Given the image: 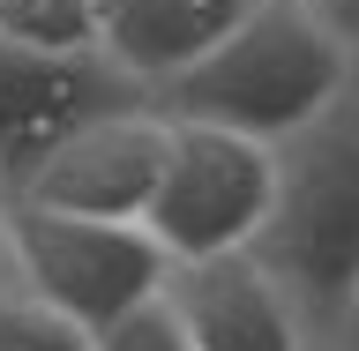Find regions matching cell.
Instances as JSON below:
<instances>
[{
  "label": "cell",
  "mask_w": 359,
  "mask_h": 351,
  "mask_svg": "<svg viewBox=\"0 0 359 351\" xmlns=\"http://www.w3.org/2000/svg\"><path fill=\"white\" fill-rule=\"evenodd\" d=\"M165 299H172L195 351H322L307 336V322H299V307L277 291V277L255 254L180 262Z\"/></svg>",
  "instance_id": "obj_7"
},
{
  "label": "cell",
  "mask_w": 359,
  "mask_h": 351,
  "mask_svg": "<svg viewBox=\"0 0 359 351\" xmlns=\"http://www.w3.org/2000/svg\"><path fill=\"white\" fill-rule=\"evenodd\" d=\"M8 209V247H15V284L75 322L83 336H105L135 307H150L172 284V254L150 240V224H90V217H53V209Z\"/></svg>",
  "instance_id": "obj_3"
},
{
  "label": "cell",
  "mask_w": 359,
  "mask_h": 351,
  "mask_svg": "<svg viewBox=\"0 0 359 351\" xmlns=\"http://www.w3.org/2000/svg\"><path fill=\"white\" fill-rule=\"evenodd\" d=\"M0 291H15V247H8V209H0Z\"/></svg>",
  "instance_id": "obj_14"
},
{
  "label": "cell",
  "mask_w": 359,
  "mask_h": 351,
  "mask_svg": "<svg viewBox=\"0 0 359 351\" xmlns=\"http://www.w3.org/2000/svg\"><path fill=\"white\" fill-rule=\"evenodd\" d=\"M322 22H330L337 38H344V45L359 53V0H322Z\"/></svg>",
  "instance_id": "obj_12"
},
{
  "label": "cell",
  "mask_w": 359,
  "mask_h": 351,
  "mask_svg": "<svg viewBox=\"0 0 359 351\" xmlns=\"http://www.w3.org/2000/svg\"><path fill=\"white\" fill-rule=\"evenodd\" d=\"M322 351H359V291H352V307H344V322H337V336Z\"/></svg>",
  "instance_id": "obj_13"
},
{
  "label": "cell",
  "mask_w": 359,
  "mask_h": 351,
  "mask_svg": "<svg viewBox=\"0 0 359 351\" xmlns=\"http://www.w3.org/2000/svg\"><path fill=\"white\" fill-rule=\"evenodd\" d=\"M128 105H150V90H135L112 60H53V53L0 45V195L45 150Z\"/></svg>",
  "instance_id": "obj_6"
},
{
  "label": "cell",
  "mask_w": 359,
  "mask_h": 351,
  "mask_svg": "<svg viewBox=\"0 0 359 351\" xmlns=\"http://www.w3.org/2000/svg\"><path fill=\"white\" fill-rule=\"evenodd\" d=\"M165 150H172V120L150 105L105 112L83 135H67L60 150H45L30 172L8 187L22 209H53V217H90V224H142L165 179Z\"/></svg>",
  "instance_id": "obj_5"
},
{
  "label": "cell",
  "mask_w": 359,
  "mask_h": 351,
  "mask_svg": "<svg viewBox=\"0 0 359 351\" xmlns=\"http://www.w3.org/2000/svg\"><path fill=\"white\" fill-rule=\"evenodd\" d=\"M97 351H195V344H187V329H180L172 299L157 291L150 307H135L128 322H112V329L97 336Z\"/></svg>",
  "instance_id": "obj_11"
},
{
  "label": "cell",
  "mask_w": 359,
  "mask_h": 351,
  "mask_svg": "<svg viewBox=\"0 0 359 351\" xmlns=\"http://www.w3.org/2000/svg\"><path fill=\"white\" fill-rule=\"evenodd\" d=\"M255 8L262 0H97V38H105V60L157 97L195 60H210Z\"/></svg>",
  "instance_id": "obj_8"
},
{
  "label": "cell",
  "mask_w": 359,
  "mask_h": 351,
  "mask_svg": "<svg viewBox=\"0 0 359 351\" xmlns=\"http://www.w3.org/2000/svg\"><path fill=\"white\" fill-rule=\"evenodd\" d=\"M299 8H322V0H299Z\"/></svg>",
  "instance_id": "obj_16"
},
{
  "label": "cell",
  "mask_w": 359,
  "mask_h": 351,
  "mask_svg": "<svg viewBox=\"0 0 359 351\" xmlns=\"http://www.w3.org/2000/svg\"><path fill=\"white\" fill-rule=\"evenodd\" d=\"M352 75H359V53L322 22V8L262 0L210 60H195L180 83L157 90V112L232 128V135H255L269 150H285L307 128H322L330 112H344Z\"/></svg>",
  "instance_id": "obj_1"
},
{
  "label": "cell",
  "mask_w": 359,
  "mask_h": 351,
  "mask_svg": "<svg viewBox=\"0 0 359 351\" xmlns=\"http://www.w3.org/2000/svg\"><path fill=\"white\" fill-rule=\"evenodd\" d=\"M352 105H359V75H352Z\"/></svg>",
  "instance_id": "obj_15"
},
{
  "label": "cell",
  "mask_w": 359,
  "mask_h": 351,
  "mask_svg": "<svg viewBox=\"0 0 359 351\" xmlns=\"http://www.w3.org/2000/svg\"><path fill=\"white\" fill-rule=\"evenodd\" d=\"M277 202V150L232 128H202V120H172V150H165V179L150 202V240L180 262H217V254H255Z\"/></svg>",
  "instance_id": "obj_4"
},
{
  "label": "cell",
  "mask_w": 359,
  "mask_h": 351,
  "mask_svg": "<svg viewBox=\"0 0 359 351\" xmlns=\"http://www.w3.org/2000/svg\"><path fill=\"white\" fill-rule=\"evenodd\" d=\"M0 351H97V336H83L75 322H60L53 307H38L30 291H0Z\"/></svg>",
  "instance_id": "obj_10"
},
{
  "label": "cell",
  "mask_w": 359,
  "mask_h": 351,
  "mask_svg": "<svg viewBox=\"0 0 359 351\" xmlns=\"http://www.w3.org/2000/svg\"><path fill=\"white\" fill-rule=\"evenodd\" d=\"M255 262L277 277L314 344H330L359 291V105L277 150V202L255 240Z\"/></svg>",
  "instance_id": "obj_2"
},
{
  "label": "cell",
  "mask_w": 359,
  "mask_h": 351,
  "mask_svg": "<svg viewBox=\"0 0 359 351\" xmlns=\"http://www.w3.org/2000/svg\"><path fill=\"white\" fill-rule=\"evenodd\" d=\"M0 45L53 53V60H105L97 0H0Z\"/></svg>",
  "instance_id": "obj_9"
}]
</instances>
